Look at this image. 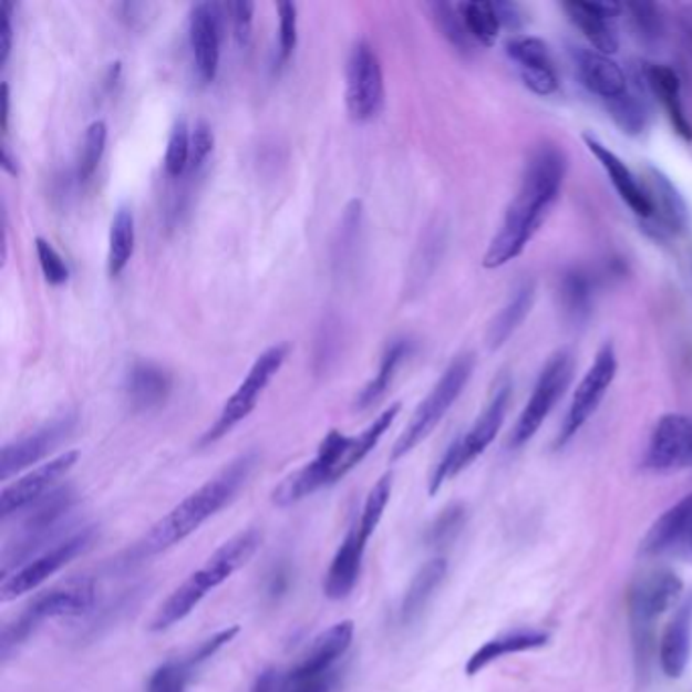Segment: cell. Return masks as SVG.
I'll list each match as a JSON object with an SVG mask.
<instances>
[{"instance_id": "cell-49", "label": "cell", "mask_w": 692, "mask_h": 692, "mask_svg": "<svg viewBox=\"0 0 692 692\" xmlns=\"http://www.w3.org/2000/svg\"><path fill=\"white\" fill-rule=\"evenodd\" d=\"M226 11L230 12L231 23H234V35L242 45H246L250 41V31H252L255 2H248V0L230 2V4H226Z\"/></svg>"}, {"instance_id": "cell-29", "label": "cell", "mask_w": 692, "mask_h": 692, "mask_svg": "<svg viewBox=\"0 0 692 692\" xmlns=\"http://www.w3.org/2000/svg\"><path fill=\"white\" fill-rule=\"evenodd\" d=\"M535 282L524 280L523 285L508 299V303L499 309L498 316L494 317L492 326L487 329L489 350H499L518 331L524 319L530 313L533 304H535Z\"/></svg>"}, {"instance_id": "cell-16", "label": "cell", "mask_w": 692, "mask_h": 692, "mask_svg": "<svg viewBox=\"0 0 692 692\" xmlns=\"http://www.w3.org/2000/svg\"><path fill=\"white\" fill-rule=\"evenodd\" d=\"M189 45L194 53L195 73L202 84H211L218 75L221 45V7L197 2L189 12Z\"/></svg>"}, {"instance_id": "cell-40", "label": "cell", "mask_w": 692, "mask_h": 692, "mask_svg": "<svg viewBox=\"0 0 692 692\" xmlns=\"http://www.w3.org/2000/svg\"><path fill=\"white\" fill-rule=\"evenodd\" d=\"M194 670L197 669L187 657L167 660L151 674L146 692H185L194 676Z\"/></svg>"}, {"instance_id": "cell-34", "label": "cell", "mask_w": 692, "mask_h": 692, "mask_svg": "<svg viewBox=\"0 0 692 692\" xmlns=\"http://www.w3.org/2000/svg\"><path fill=\"white\" fill-rule=\"evenodd\" d=\"M457 11L462 14L463 24L474 41L486 48H492L496 43L502 23L494 2H462L457 4Z\"/></svg>"}, {"instance_id": "cell-51", "label": "cell", "mask_w": 692, "mask_h": 692, "mask_svg": "<svg viewBox=\"0 0 692 692\" xmlns=\"http://www.w3.org/2000/svg\"><path fill=\"white\" fill-rule=\"evenodd\" d=\"M12 49V2H0V65L9 61Z\"/></svg>"}, {"instance_id": "cell-22", "label": "cell", "mask_w": 692, "mask_h": 692, "mask_svg": "<svg viewBox=\"0 0 692 692\" xmlns=\"http://www.w3.org/2000/svg\"><path fill=\"white\" fill-rule=\"evenodd\" d=\"M648 197L652 202V218L645 219L648 228L657 236L679 234L689 224V207L674 183L658 169H648Z\"/></svg>"}, {"instance_id": "cell-5", "label": "cell", "mask_w": 692, "mask_h": 692, "mask_svg": "<svg viewBox=\"0 0 692 692\" xmlns=\"http://www.w3.org/2000/svg\"><path fill=\"white\" fill-rule=\"evenodd\" d=\"M510 401L512 380L508 376H502L489 394L484 413L477 416L474 426L463 437L451 443L450 450L445 451L443 459L435 467V472L431 475V484H428L431 496H435L451 477L462 474L465 467H469L494 443V438L498 437L499 428L506 421Z\"/></svg>"}, {"instance_id": "cell-13", "label": "cell", "mask_w": 692, "mask_h": 692, "mask_svg": "<svg viewBox=\"0 0 692 692\" xmlns=\"http://www.w3.org/2000/svg\"><path fill=\"white\" fill-rule=\"evenodd\" d=\"M682 593V581L670 571H650L633 581L628 606L636 632L645 638L654 621L664 616Z\"/></svg>"}, {"instance_id": "cell-31", "label": "cell", "mask_w": 692, "mask_h": 692, "mask_svg": "<svg viewBox=\"0 0 692 692\" xmlns=\"http://www.w3.org/2000/svg\"><path fill=\"white\" fill-rule=\"evenodd\" d=\"M547 633L543 632H514L499 636V638L486 642L475 652L474 657L469 658L465 672L469 676H474L479 670H484L492 662H496L498 658L518 654V652H526V650H536V648L547 644Z\"/></svg>"}, {"instance_id": "cell-38", "label": "cell", "mask_w": 692, "mask_h": 692, "mask_svg": "<svg viewBox=\"0 0 692 692\" xmlns=\"http://www.w3.org/2000/svg\"><path fill=\"white\" fill-rule=\"evenodd\" d=\"M106 138H109L106 122L96 121L87 126L80 155H78V179L80 182H87L96 173L97 165L104 155V148H106Z\"/></svg>"}, {"instance_id": "cell-19", "label": "cell", "mask_w": 692, "mask_h": 692, "mask_svg": "<svg viewBox=\"0 0 692 692\" xmlns=\"http://www.w3.org/2000/svg\"><path fill=\"white\" fill-rule=\"evenodd\" d=\"M562 11L567 12L571 21L585 39L591 43V49L599 53L613 55L620 49V33H618V17H620V4L613 2H562Z\"/></svg>"}, {"instance_id": "cell-45", "label": "cell", "mask_w": 692, "mask_h": 692, "mask_svg": "<svg viewBox=\"0 0 692 692\" xmlns=\"http://www.w3.org/2000/svg\"><path fill=\"white\" fill-rule=\"evenodd\" d=\"M463 520H465V510L462 506H450L428 528V535H426L428 543L437 547L447 545L462 530Z\"/></svg>"}, {"instance_id": "cell-12", "label": "cell", "mask_w": 692, "mask_h": 692, "mask_svg": "<svg viewBox=\"0 0 692 692\" xmlns=\"http://www.w3.org/2000/svg\"><path fill=\"white\" fill-rule=\"evenodd\" d=\"M75 425L78 414L68 411L39 426L33 433L4 445L0 453V479L7 482L12 475L48 457L51 451L58 450L61 443L72 435Z\"/></svg>"}, {"instance_id": "cell-39", "label": "cell", "mask_w": 692, "mask_h": 692, "mask_svg": "<svg viewBox=\"0 0 692 692\" xmlns=\"http://www.w3.org/2000/svg\"><path fill=\"white\" fill-rule=\"evenodd\" d=\"M390 496H392V474H384L378 479L376 486L370 489L362 516L355 524L358 533L362 535L364 540H370V536L376 533L378 524L382 520L384 510L389 506Z\"/></svg>"}, {"instance_id": "cell-37", "label": "cell", "mask_w": 692, "mask_h": 692, "mask_svg": "<svg viewBox=\"0 0 692 692\" xmlns=\"http://www.w3.org/2000/svg\"><path fill=\"white\" fill-rule=\"evenodd\" d=\"M608 112L623 133H644L648 126V104L645 97L640 94V87H630L626 96L609 104Z\"/></svg>"}, {"instance_id": "cell-57", "label": "cell", "mask_w": 692, "mask_h": 692, "mask_svg": "<svg viewBox=\"0 0 692 692\" xmlns=\"http://www.w3.org/2000/svg\"><path fill=\"white\" fill-rule=\"evenodd\" d=\"M686 543H689V547H691L692 550V526L691 530H689V538H686Z\"/></svg>"}, {"instance_id": "cell-8", "label": "cell", "mask_w": 692, "mask_h": 692, "mask_svg": "<svg viewBox=\"0 0 692 692\" xmlns=\"http://www.w3.org/2000/svg\"><path fill=\"white\" fill-rule=\"evenodd\" d=\"M289 352H291L289 343H279V345L268 348L267 352H262L256 358L250 372L246 374L240 386L224 404L216 423L209 426V431L202 437V445L216 443L224 435H228L234 426L242 423L244 419L255 411L258 399L262 396V392L270 384V380L279 374L285 360L289 358Z\"/></svg>"}, {"instance_id": "cell-36", "label": "cell", "mask_w": 692, "mask_h": 692, "mask_svg": "<svg viewBox=\"0 0 692 692\" xmlns=\"http://www.w3.org/2000/svg\"><path fill=\"white\" fill-rule=\"evenodd\" d=\"M360 226H362V202L353 199L345 207L343 218H341L340 234L335 240V267L341 272L352 265L353 255L358 250V240H360Z\"/></svg>"}, {"instance_id": "cell-2", "label": "cell", "mask_w": 692, "mask_h": 692, "mask_svg": "<svg viewBox=\"0 0 692 692\" xmlns=\"http://www.w3.org/2000/svg\"><path fill=\"white\" fill-rule=\"evenodd\" d=\"M256 465V451H246L238 455L224 469H219L218 474L209 477L204 486L197 487L194 494L182 499L169 514L153 524L151 530L134 545L133 557H153L194 535L202 524H206L236 498V494L248 484L250 475L255 474Z\"/></svg>"}, {"instance_id": "cell-41", "label": "cell", "mask_w": 692, "mask_h": 692, "mask_svg": "<svg viewBox=\"0 0 692 692\" xmlns=\"http://www.w3.org/2000/svg\"><path fill=\"white\" fill-rule=\"evenodd\" d=\"M189 158H192V134L187 131L185 121H177L173 124L165 153V171L167 175L177 179L185 171L189 169Z\"/></svg>"}, {"instance_id": "cell-10", "label": "cell", "mask_w": 692, "mask_h": 692, "mask_svg": "<svg viewBox=\"0 0 692 692\" xmlns=\"http://www.w3.org/2000/svg\"><path fill=\"white\" fill-rule=\"evenodd\" d=\"M345 106L355 122L376 118L384 106L382 65L368 41H358L350 53L345 70Z\"/></svg>"}, {"instance_id": "cell-54", "label": "cell", "mask_w": 692, "mask_h": 692, "mask_svg": "<svg viewBox=\"0 0 692 692\" xmlns=\"http://www.w3.org/2000/svg\"><path fill=\"white\" fill-rule=\"evenodd\" d=\"M494 4H496L502 27L518 29L523 24V12L518 9V4H514V2H494Z\"/></svg>"}, {"instance_id": "cell-28", "label": "cell", "mask_w": 692, "mask_h": 692, "mask_svg": "<svg viewBox=\"0 0 692 692\" xmlns=\"http://www.w3.org/2000/svg\"><path fill=\"white\" fill-rule=\"evenodd\" d=\"M445 575H447V560L445 559L428 560L419 569L406 593L402 597L401 611H399L402 626H413L414 621L425 613L426 606L431 603L435 591L443 583Z\"/></svg>"}, {"instance_id": "cell-43", "label": "cell", "mask_w": 692, "mask_h": 692, "mask_svg": "<svg viewBox=\"0 0 692 692\" xmlns=\"http://www.w3.org/2000/svg\"><path fill=\"white\" fill-rule=\"evenodd\" d=\"M35 250L39 265H41V270H43L49 285H53V287L65 285L70 279V268L61 258L60 252L45 238H35Z\"/></svg>"}, {"instance_id": "cell-21", "label": "cell", "mask_w": 692, "mask_h": 692, "mask_svg": "<svg viewBox=\"0 0 692 692\" xmlns=\"http://www.w3.org/2000/svg\"><path fill=\"white\" fill-rule=\"evenodd\" d=\"M583 138L589 153L599 161V165L608 173L609 182L616 187L621 202L630 207L642 221L652 218V202L648 197L644 185H640L638 177L633 175L630 167L609 146L599 143L596 136L585 134Z\"/></svg>"}, {"instance_id": "cell-30", "label": "cell", "mask_w": 692, "mask_h": 692, "mask_svg": "<svg viewBox=\"0 0 692 692\" xmlns=\"http://www.w3.org/2000/svg\"><path fill=\"white\" fill-rule=\"evenodd\" d=\"M692 526V494L679 502L674 508H670L660 520H658L642 543L645 555H660L664 550L681 545L682 540L689 538V530Z\"/></svg>"}, {"instance_id": "cell-6", "label": "cell", "mask_w": 692, "mask_h": 692, "mask_svg": "<svg viewBox=\"0 0 692 692\" xmlns=\"http://www.w3.org/2000/svg\"><path fill=\"white\" fill-rule=\"evenodd\" d=\"M474 353L457 355L450 368L438 378L437 384L426 394L425 401L419 404L414 411L411 423L402 431L401 437L392 447V462L409 455L414 447H419L443 421V416L450 413L451 406L462 396L469 378L474 374Z\"/></svg>"}, {"instance_id": "cell-1", "label": "cell", "mask_w": 692, "mask_h": 692, "mask_svg": "<svg viewBox=\"0 0 692 692\" xmlns=\"http://www.w3.org/2000/svg\"><path fill=\"white\" fill-rule=\"evenodd\" d=\"M565 175L567 157L559 146H538L524 167L518 192L512 197L499 230L487 246L484 268L506 267L523 255L557 204Z\"/></svg>"}, {"instance_id": "cell-24", "label": "cell", "mask_w": 692, "mask_h": 692, "mask_svg": "<svg viewBox=\"0 0 692 692\" xmlns=\"http://www.w3.org/2000/svg\"><path fill=\"white\" fill-rule=\"evenodd\" d=\"M642 78H644L648 90L652 92V96H657L658 102L662 104L674 133L679 134L682 141L691 143L692 122L686 110H684V104H682V85L679 73L669 65H662V63H648L642 68Z\"/></svg>"}, {"instance_id": "cell-33", "label": "cell", "mask_w": 692, "mask_h": 692, "mask_svg": "<svg viewBox=\"0 0 692 692\" xmlns=\"http://www.w3.org/2000/svg\"><path fill=\"white\" fill-rule=\"evenodd\" d=\"M134 252V216L128 206L116 209L110 224L109 275L118 277L131 262Z\"/></svg>"}, {"instance_id": "cell-48", "label": "cell", "mask_w": 692, "mask_h": 692, "mask_svg": "<svg viewBox=\"0 0 692 692\" xmlns=\"http://www.w3.org/2000/svg\"><path fill=\"white\" fill-rule=\"evenodd\" d=\"M238 632H240V628L231 626V628H226L221 632L214 633L211 638H207L204 642L195 645L194 650L189 654H185V657L189 658V662L197 669L209 658L216 657L224 645L230 644L231 640L238 636Z\"/></svg>"}, {"instance_id": "cell-20", "label": "cell", "mask_w": 692, "mask_h": 692, "mask_svg": "<svg viewBox=\"0 0 692 692\" xmlns=\"http://www.w3.org/2000/svg\"><path fill=\"white\" fill-rule=\"evenodd\" d=\"M352 640L353 621L345 620L331 626L328 632L317 636L304 650L303 657L299 658V662L291 670H287V684L316 679L333 670L331 667L350 650Z\"/></svg>"}, {"instance_id": "cell-35", "label": "cell", "mask_w": 692, "mask_h": 692, "mask_svg": "<svg viewBox=\"0 0 692 692\" xmlns=\"http://www.w3.org/2000/svg\"><path fill=\"white\" fill-rule=\"evenodd\" d=\"M560 301L565 316L571 323H583L587 317L591 316V304H593V289L591 280L581 270H571L565 275L560 285Z\"/></svg>"}, {"instance_id": "cell-56", "label": "cell", "mask_w": 692, "mask_h": 692, "mask_svg": "<svg viewBox=\"0 0 692 692\" xmlns=\"http://www.w3.org/2000/svg\"><path fill=\"white\" fill-rule=\"evenodd\" d=\"M9 106H11L9 85L2 84V133H7V126H9Z\"/></svg>"}, {"instance_id": "cell-47", "label": "cell", "mask_w": 692, "mask_h": 692, "mask_svg": "<svg viewBox=\"0 0 692 692\" xmlns=\"http://www.w3.org/2000/svg\"><path fill=\"white\" fill-rule=\"evenodd\" d=\"M214 143H216V138H214L211 126L206 121L195 122L194 133H192V158H189V169L187 171L197 173L204 167V163L214 151Z\"/></svg>"}, {"instance_id": "cell-52", "label": "cell", "mask_w": 692, "mask_h": 692, "mask_svg": "<svg viewBox=\"0 0 692 692\" xmlns=\"http://www.w3.org/2000/svg\"><path fill=\"white\" fill-rule=\"evenodd\" d=\"M291 587V567L287 562L275 565L267 575V596L270 599H279Z\"/></svg>"}, {"instance_id": "cell-25", "label": "cell", "mask_w": 692, "mask_h": 692, "mask_svg": "<svg viewBox=\"0 0 692 692\" xmlns=\"http://www.w3.org/2000/svg\"><path fill=\"white\" fill-rule=\"evenodd\" d=\"M365 545L368 540L362 538L358 533V526H353L352 530L345 536V540L338 548L335 557L331 560L326 581H323V591L329 599L340 601L345 599L353 591V587L360 579L362 571V560H364Z\"/></svg>"}, {"instance_id": "cell-55", "label": "cell", "mask_w": 692, "mask_h": 692, "mask_svg": "<svg viewBox=\"0 0 692 692\" xmlns=\"http://www.w3.org/2000/svg\"><path fill=\"white\" fill-rule=\"evenodd\" d=\"M0 163H2V169L7 171L9 175H17V173H19L17 158L12 157L11 151H9V146L7 145H2V158H0Z\"/></svg>"}, {"instance_id": "cell-44", "label": "cell", "mask_w": 692, "mask_h": 692, "mask_svg": "<svg viewBox=\"0 0 692 692\" xmlns=\"http://www.w3.org/2000/svg\"><path fill=\"white\" fill-rule=\"evenodd\" d=\"M277 11H279V61L287 63L297 48V4L279 2Z\"/></svg>"}, {"instance_id": "cell-9", "label": "cell", "mask_w": 692, "mask_h": 692, "mask_svg": "<svg viewBox=\"0 0 692 692\" xmlns=\"http://www.w3.org/2000/svg\"><path fill=\"white\" fill-rule=\"evenodd\" d=\"M94 538H96L94 526L82 528L73 535L61 538L60 543H55L53 547H49L41 555H37L35 559L29 560L21 569H17L2 579L0 601L9 603L17 597L35 591L39 585L45 583L49 577H53L65 565H70L78 555H82L84 550L92 547Z\"/></svg>"}, {"instance_id": "cell-32", "label": "cell", "mask_w": 692, "mask_h": 692, "mask_svg": "<svg viewBox=\"0 0 692 692\" xmlns=\"http://www.w3.org/2000/svg\"><path fill=\"white\" fill-rule=\"evenodd\" d=\"M411 350H413V345L409 340H394L390 343L386 352L382 355V360H380L376 378L355 399V411H365V409L374 406L389 392L399 365L404 362V358H409Z\"/></svg>"}, {"instance_id": "cell-14", "label": "cell", "mask_w": 692, "mask_h": 692, "mask_svg": "<svg viewBox=\"0 0 692 692\" xmlns=\"http://www.w3.org/2000/svg\"><path fill=\"white\" fill-rule=\"evenodd\" d=\"M644 465L652 472H679L692 467V419L686 414H664L658 421Z\"/></svg>"}, {"instance_id": "cell-4", "label": "cell", "mask_w": 692, "mask_h": 692, "mask_svg": "<svg viewBox=\"0 0 692 692\" xmlns=\"http://www.w3.org/2000/svg\"><path fill=\"white\" fill-rule=\"evenodd\" d=\"M262 543V535L256 528H248L230 540H226L221 547L206 560L202 569H197L194 575H189L187 581H183L165 603L157 609L155 618L151 621L153 632H165L171 626L185 620L194 611L202 599L218 589L219 585L226 583L231 575L240 571L248 560L252 559L256 550Z\"/></svg>"}, {"instance_id": "cell-3", "label": "cell", "mask_w": 692, "mask_h": 692, "mask_svg": "<svg viewBox=\"0 0 692 692\" xmlns=\"http://www.w3.org/2000/svg\"><path fill=\"white\" fill-rule=\"evenodd\" d=\"M399 413L401 404H392L355 437H348L340 431H329L319 445L316 459L292 472L289 477H285L272 492V502L280 508H287L316 494L317 489L335 484L343 475L350 474L353 467L364 462L365 455L376 447Z\"/></svg>"}, {"instance_id": "cell-11", "label": "cell", "mask_w": 692, "mask_h": 692, "mask_svg": "<svg viewBox=\"0 0 692 692\" xmlns=\"http://www.w3.org/2000/svg\"><path fill=\"white\" fill-rule=\"evenodd\" d=\"M616 374H618V355H616L613 343L608 341L606 345H601L593 364L589 365L583 380L579 382V386L572 394L571 406L560 426L559 447L569 443L583 428L585 423L597 413L599 404L603 402L616 380Z\"/></svg>"}, {"instance_id": "cell-18", "label": "cell", "mask_w": 692, "mask_h": 692, "mask_svg": "<svg viewBox=\"0 0 692 692\" xmlns=\"http://www.w3.org/2000/svg\"><path fill=\"white\" fill-rule=\"evenodd\" d=\"M506 53L520 70L523 82L536 96H552L559 90V75L548 45L538 37H514L506 43Z\"/></svg>"}, {"instance_id": "cell-27", "label": "cell", "mask_w": 692, "mask_h": 692, "mask_svg": "<svg viewBox=\"0 0 692 692\" xmlns=\"http://www.w3.org/2000/svg\"><path fill=\"white\" fill-rule=\"evenodd\" d=\"M692 652V597L672 616L660 640V667L670 679H681Z\"/></svg>"}, {"instance_id": "cell-53", "label": "cell", "mask_w": 692, "mask_h": 692, "mask_svg": "<svg viewBox=\"0 0 692 692\" xmlns=\"http://www.w3.org/2000/svg\"><path fill=\"white\" fill-rule=\"evenodd\" d=\"M285 689H287V672L267 669L256 676L250 692H285Z\"/></svg>"}, {"instance_id": "cell-7", "label": "cell", "mask_w": 692, "mask_h": 692, "mask_svg": "<svg viewBox=\"0 0 692 692\" xmlns=\"http://www.w3.org/2000/svg\"><path fill=\"white\" fill-rule=\"evenodd\" d=\"M572 372H575V358L569 350H559L548 358L543 372L538 374L530 399L512 428L510 445L514 450L526 445L540 431L548 414L552 413L557 402L569 389Z\"/></svg>"}, {"instance_id": "cell-42", "label": "cell", "mask_w": 692, "mask_h": 692, "mask_svg": "<svg viewBox=\"0 0 692 692\" xmlns=\"http://www.w3.org/2000/svg\"><path fill=\"white\" fill-rule=\"evenodd\" d=\"M431 11L435 14L443 35L447 37L455 48L459 51L469 49L472 37L463 24L462 14L457 11V7H453L450 2H435V4H431Z\"/></svg>"}, {"instance_id": "cell-17", "label": "cell", "mask_w": 692, "mask_h": 692, "mask_svg": "<svg viewBox=\"0 0 692 692\" xmlns=\"http://www.w3.org/2000/svg\"><path fill=\"white\" fill-rule=\"evenodd\" d=\"M571 58L579 82L606 106L618 102L630 92L632 85L628 75L606 53L589 48H571Z\"/></svg>"}, {"instance_id": "cell-46", "label": "cell", "mask_w": 692, "mask_h": 692, "mask_svg": "<svg viewBox=\"0 0 692 692\" xmlns=\"http://www.w3.org/2000/svg\"><path fill=\"white\" fill-rule=\"evenodd\" d=\"M632 14V23L636 31L644 37L645 41H657L662 35V17L657 4L648 2H636L626 7Z\"/></svg>"}, {"instance_id": "cell-15", "label": "cell", "mask_w": 692, "mask_h": 692, "mask_svg": "<svg viewBox=\"0 0 692 692\" xmlns=\"http://www.w3.org/2000/svg\"><path fill=\"white\" fill-rule=\"evenodd\" d=\"M80 459L78 451H65L48 463L39 465L33 472L19 477L11 486L0 492V516L9 518L17 512L33 506L35 502L53 492L55 484L70 474L73 465Z\"/></svg>"}, {"instance_id": "cell-50", "label": "cell", "mask_w": 692, "mask_h": 692, "mask_svg": "<svg viewBox=\"0 0 692 692\" xmlns=\"http://www.w3.org/2000/svg\"><path fill=\"white\" fill-rule=\"evenodd\" d=\"M338 679H340V672L329 670V672L321 674V676H316V679L291 682V684H287L285 692H333L335 684H338Z\"/></svg>"}, {"instance_id": "cell-23", "label": "cell", "mask_w": 692, "mask_h": 692, "mask_svg": "<svg viewBox=\"0 0 692 692\" xmlns=\"http://www.w3.org/2000/svg\"><path fill=\"white\" fill-rule=\"evenodd\" d=\"M96 603V585L92 579H78L70 583L53 587L43 591L27 606V613L33 620L41 621L48 618H63V616H82L94 608Z\"/></svg>"}, {"instance_id": "cell-26", "label": "cell", "mask_w": 692, "mask_h": 692, "mask_svg": "<svg viewBox=\"0 0 692 692\" xmlns=\"http://www.w3.org/2000/svg\"><path fill=\"white\" fill-rule=\"evenodd\" d=\"M173 378L165 368L151 362H136L126 374L124 392L136 413L158 409L169 399Z\"/></svg>"}]
</instances>
